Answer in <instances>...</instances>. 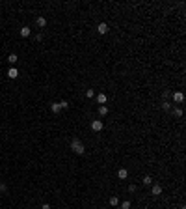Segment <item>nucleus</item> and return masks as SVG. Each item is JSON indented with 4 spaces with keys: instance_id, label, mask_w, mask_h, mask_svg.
I'll use <instances>...</instances> for the list:
<instances>
[{
    "instance_id": "f257e3e1",
    "label": "nucleus",
    "mask_w": 186,
    "mask_h": 209,
    "mask_svg": "<svg viewBox=\"0 0 186 209\" xmlns=\"http://www.w3.org/2000/svg\"><path fill=\"white\" fill-rule=\"evenodd\" d=\"M71 151L76 153V155H84V153H86L84 142H82L80 138H73V140H71Z\"/></svg>"
},
{
    "instance_id": "f03ea898",
    "label": "nucleus",
    "mask_w": 186,
    "mask_h": 209,
    "mask_svg": "<svg viewBox=\"0 0 186 209\" xmlns=\"http://www.w3.org/2000/svg\"><path fill=\"white\" fill-rule=\"evenodd\" d=\"M171 99H173V103L181 105V103L184 101V93H183V92H173V93H171Z\"/></svg>"
},
{
    "instance_id": "7ed1b4c3",
    "label": "nucleus",
    "mask_w": 186,
    "mask_h": 209,
    "mask_svg": "<svg viewBox=\"0 0 186 209\" xmlns=\"http://www.w3.org/2000/svg\"><path fill=\"white\" fill-rule=\"evenodd\" d=\"M102 127H104L102 120H93V121H91V129H93L95 133H101V131H102Z\"/></svg>"
},
{
    "instance_id": "20e7f679",
    "label": "nucleus",
    "mask_w": 186,
    "mask_h": 209,
    "mask_svg": "<svg viewBox=\"0 0 186 209\" xmlns=\"http://www.w3.org/2000/svg\"><path fill=\"white\" fill-rule=\"evenodd\" d=\"M151 194H153V196H160V194H162V187H160L158 183H153V185H151Z\"/></svg>"
},
{
    "instance_id": "39448f33",
    "label": "nucleus",
    "mask_w": 186,
    "mask_h": 209,
    "mask_svg": "<svg viewBox=\"0 0 186 209\" xmlns=\"http://www.w3.org/2000/svg\"><path fill=\"white\" fill-rule=\"evenodd\" d=\"M97 32L101 34V35L108 34V25H106V22H99V26H97Z\"/></svg>"
},
{
    "instance_id": "423d86ee",
    "label": "nucleus",
    "mask_w": 186,
    "mask_h": 209,
    "mask_svg": "<svg viewBox=\"0 0 186 209\" xmlns=\"http://www.w3.org/2000/svg\"><path fill=\"white\" fill-rule=\"evenodd\" d=\"M17 77H19V69L17 67H9V69H7V78L13 80V78H17Z\"/></svg>"
},
{
    "instance_id": "0eeeda50",
    "label": "nucleus",
    "mask_w": 186,
    "mask_h": 209,
    "mask_svg": "<svg viewBox=\"0 0 186 209\" xmlns=\"http://www.w3.org/2000/svg\"><path fill=\"white\" fill-rule=\"evenodd\" d=\"M129 177V170L126 168H119L117 170V179H126Z\"/></svg>"
},
{
    "instance_id": "6e6552de",
    "label": "nucleus",
    "mask_w": 186,
    "mask_h": 209,
    "mask_svg": "<svg viewBox=\"0 0 186 209\" xmlns=\"http://www.w3.org/2000/svg\"><path fill=\"white\" fill-rule=\"evenodd\" d=\"M97 103L99 105H106V101H108V97H106V93H97Z\"/></svg>"
},
{
    "instance_id": "1a4fd4ad",
    "label": "nucleus",
    "mask_w": 186,
    "mask_h": 209,
    "mask_svg": "<svg viewBox=\"0 0 186 209\" xmlns=\"http://www.w3.org/2000/svg\"><path fill=\"white\" fill-rule=\"evenodd\" d=\"M106 114H108V106H106V105H99V116L104 118Z\"/></svg>"
},
{
    "instance_id": "9d476101",
    "label": "nucleus",
    "mask_w": 186,
    "mask_h": 209,
    "mask_svg": "<svg viewBox=\"0 0 186 209\" xmlns=\"http://www.w3.org/2000/svg\"><path fill=\"white\" fill-rule=\"evenodd\" d=\"M17 60H19V58H17V54H15V52H11L9 56H7V62H9L11 67H13V64H17Z\"/></svg>"
},
{
    "instance_id": "9b49d317",
    "label": "nucleus",
    "mask_w": 186,
    "mask_h": 209,
    "mask_svg": "<svg viewBox=\"0 0 186 209\" xmlns=\"http://www.w3.org/2000/svg\"><path fill=\"white\" fill-rule=\"evenodd\" d=\"M50 110H52L54 114H60V112H62V106H60V103H52V105H50Z\"/></svg>"
},
{
    "instance_id": "f8f14e48",
    "label": "nucleus",
    "mask_w": 186,
    "mask_h": 209,
    "mask_svg": "<svg viewBox=\"0 0 186 209\" xmlns=\"http://www.w3.org/2000/svg\"><path fill=\"white\" fill-rule=\"evenodd\" d=\"M30 34H32L30 26H22V28H21V35H22V37H28Z\"/></svg>"
},
{
    "instance_id": "ddd939ff",
    "label": "nucleus",
    "mask_w": 186,
    "mask_h": 209,
    "mask_svg": "<svg viewBox=\"0 0 186 209\" xmlns=\"http://www.w3.org/2000/svg\"><path fill=\"white\" fill-rule=\"evenodd\" d=\"M35 22H37L39 28H45V26H47V19L45 17H37V21H35Z\"/></svg>"
},
{
    "instance_id": "4468645a",
    "label": "nucleus",
    "mask_w": 186,
    "mask_h": 209,
    "mask_svg": "<svg viewBox=\"0 0 186 209\" xmlns=\"http://www.w3.org/2000/svg\"><path fill=\"white\" fill-rule=\"evenodd\" d=\"M141 183H143L145 187H149V185H153V177L151 176H145L143 179H141Z\"/></svg>"
},
{
    "instance_id": "2eb2a0df",
    "label": "nucleus",
    "mask_w": 186,
    "mask_h": 209,
    "mask_svg": "<svg viewBox=\"0 0 186 209\" xmlns=\"http://www.w3.org/2000/svg\"><path fill=\"white\" fill-rule=\"evenodd\" d=\"M110 206L117 207V206H119V198H117V196H112V198H110Z\"/></svg>"
},
{
    "instance_id": "dca6fc26",
    "label": "nucleus",
    "mask_w": 186,
    "mask_h": 209,
    "mask_svg": "<svg viewBox=\"0 0 186 209\" xmlns=\"http://www.w3.org/2000/svg\"><path fill=\"white\" fill-rule=\"evenodd\" d=\"M171 112H173V116H177V118L183 116V108H179V106H177V108H171Z\"/></svg>"
},
{
    "instance_id": "f3484780",
    "label": "nucleus",
    "mask_w": 186,
    "mask_h": 209,
    "mask_svg": "<svg viewBox=\"0 0 186 209\" xmlns=\"http://www.w3.org/2000/svg\"><path fill=\"white\" fill-rule=\"evenodd\" d=\"M86 97H88V99H93L95 97V90H86Z\"/></svg>"
},
{
    "instance_id": "a211bd4d",
    "label": "nucleus",
    "mask_w": 186,
    "mask_h": 209,
    "mask_svg": "<svg viewBox=\"0 0 186 209\" xmlns=\"http://www.w3.org/2000/svg\"><path fill=\"white\" fill-rule=\"evenodd\" d=\"M162 108L164 110H171V103H169V101H164V103H162Z\"/></svg>"
},
{
    "instance_id": "6ab92c4d",
    "label": "nucleus",
    "mask_w": 186,
    "mask_h": 209,
    "mask_svg": "<svg viewBox=\"0 0 186 209\" xmlns=\"http://www.w3.org/2000/svg\"><path fill=\"white\" fill-rule=\"evenodd\" d=\"M121 209H130V200H125V202L121 204Z\"/></svg>"
},
{
    "instance_id": "aec40b11",
    "label": "nucleus",
    "mask_w": 186,
    "mask_h": 209,
    "mask_svg": "<svg viewBox=\"0 0 186 209\" xmlns=\"http://www.w3.org/2000/svg\"><path fill=\"white\" fill-rule=\"evenodd\" d=\"M60 106H62V110H63V108H69L71 105H69V101H60Z\"/></svg>"
},
{
    "instance_id": "412c9836",
    "label": "nucleus",
    "mask_w": 186,
    "mask_h": 209,
    "mask_svg": "<svg viewBox=\"0 0 186 209\" xmlns=\"http://www.w3.org/2000/svg\"><path fill=\"white\" fill-rule=\"evenodd\" d=\"M136 191H138V187H136L134 183H130V185H129V192H136Z\"/></svg>"
},
{
    "instance_id": "4be33fe9",
    "label": "nucleus",
    "mask_w": 186,
    "mask_h": 209,
    "mask_svg": "<svg viewBox=\"0 0 186 209\" xmlns=\"http://www.w3.org/2000/svg\"><path fill=\"white\" fill-rule=\"evenodd\" d=\"M43 39V32H39V34H35V41H41Z\"/></svg>"
},
{
    "instance_id": "5701e85b",
    "label": "nucleus",
    "mask_w": 186,
    "mask_h": 209,
    "mask_svg": "<svg viewBox=\"0 0 186 209\" xmlns=\"http://www.w3.org/2000/svg\"><path fill=\"white\" fill-rule=\"evenodd\" d=\"M6 191H7V185L2 183V185H0V192H6Z\"/></svg>"
},
{
    "instance_id": "b1692460",
    "label": "nucleus",
    "mask_w": 186,
    "mask_h": 209,
    "mask_svg": "<svg viewBox=\"0 0 186 209\" xmlns=\"http://www.w3.org/2000/svg\"><path fill=\"white\" fill-rule=\"evenodd\" d=\"M41 209H50V206H49V204H43V206H41Z\"/></svg>"
},
{
    "instance_id": "393cba45",
    "label": "nucleus",
    "mask_w": 186,
    "mask_h": 209,
    "mask_svg": "<svg viewBox=\"0 0 186 209\" xmlns=\"http://www.w3.org/2000/svg\"><path fill=\"white\" fill-rule=\"evenodd\" d=\"M0 198H2V194H0Z\"/></svg>"
}]
</instances>
